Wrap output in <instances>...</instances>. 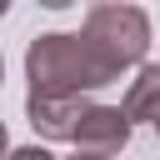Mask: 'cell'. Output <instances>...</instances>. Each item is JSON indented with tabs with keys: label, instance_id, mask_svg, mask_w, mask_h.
I'll use <instances>...</instances> for the list:
<instances>
[{
	"label": "cell",
	"instance_id": "cell-7",
	"mask_svg": "<svg viewBox=\"0 0 160 160\" xmlns=\"http://www.w3.org/2000/svg\"><path fill=\"white\" fill-rule=\"evenodd\" d=\"M0 160H10V130H5V120H0Z\"/></svg>",
	"mask_w": 160,
	"mask_h": 160
},
{
	"label": "cell",
	"instance_id": "cell-3",
	"mask_svg": "<svg viewBox=\"0 0 160 160\" xmlns=\"http://www.w3.org/2000/svg\"><path fill=\"white\" fill-rule=\"evenodd\" d=\"M130 120L120 105H90V115L80 120V135H75V155H90V160H115L125 145H130Z\"/></svg>",
	"mask_w": 160,
	"mask_h": 160
},
{
	"label": "cell",
	"instance_id": "cell-1",
	"mask_svg": "<svg viewBox=\"0 0 160 160\" xmlns=\"http://www.w3.org/2000/svg\"><path fill=\"white\" fill-rule=\"evenodd\" d=\"M125 70L85 35V30H50L35 35L25 50V80L30 95H50V100H90L95 90L115 85Z\"/></svg>",
	"mask_w": 160,
	"mask_h": 160
},
{
	"label": "cell",
	"instance_id": "cell-9",
	"mask_svg": "<svg viewBox=\"0 0 160 160\" xmlns=\"http://www.w3.org/2000/svg\"><path fill=\"white\" fill-rule=\"evenodd\" d=\"M5 10H10V5H5V0H0V15H5Z\"/></svg>",
	"mask_w": 160,
	"mask_h": 160
},
{
	"label": "cell",
	"instance_id": "cell-6",
	"mask_svg": "<svg viewBox=\"0 0 160 160\" xmlns=\"http://www.w3.org/2000/svg\"><path fill=\"white\" fill-rule=\"evenodd\" d=\"M10 160H55L45 145H20V150H10Z\"/></svg>",
	"mask_w": 160,
	"mask_h": 160
},
{
	"label": "cell",
	"instance_id": "cell-5",
	"mask_svg": "<svg viewBox=\"0 0 160 160\" xmlns=\"http://www.w3.org/2000/svg\"><path fill=\"white\" fill-rule=\"evenodd\" d=\"M120 110H125L130 125H135V120H150V125L160 120V65H140V70H135Z\"/></svg>",
	"mask_w": 160,
	"mask_h": 160
},
{
	"label": "cell",
	"instance_id": "cell-10",
	"mask_svg": "<svg viewBox=\"0 0 160 160\" xmlns=\"http://www.w3.org/2000/svg\"><path fill=\"white\" fill-rule=\"evenodd\" d=\"M70 160H90V155H70Z\"/></svg>",
	"mask_w": 160,
	"mask_h": 160
},
{
	"label": "cell",
	"instance_id": "cell-2",
	"mask_svg": "<svg viewBox=\"0 0 160 160\" xmlns=\"http://www.w3.org/2000/svg\"><path fill=\"white\" fill-rule=\"evenodd\" d=\"M80 30H85L120 70L145 65V50H150V15H145L140 5H90Z\"/></svg>",
	"mask_w": 160,
	"mask_h": 160
},
{
	"label": "cell",
	"instance_id": "cell-4",
	"mask_svg": "<svg viewBox=\"0 0 160 160\" xmlns=\"http://www.w3.org/2000/svg\"><path fill=\"white\" fill-rule=\"evenodd\" d=\"M95 100H50V95H25V115L40 140H70L80 135V120L90 115Z\"/></svg>",
	"mask_w": 160,
	"mask_h": 160
},
{
	"label": "cell",
	"instance_id": "cell-8",
	"mask_svg": "<svg viewBox=\"0 0 160 160\" xmlns=\"http://www.w3.org/2000/svg\"><path fill=\"white\" fill-rule=\"evenodd\" d=\"M0 85H5V55H0Z\"/></svg>",
	"mask_w": 160,
	"mask_h": 160
},
{
	"label": "cell",
	"instance_id": "cell-11",
	"mask_svg": "<svg viewBox=\"0 0 160 160\" xmlns=\"http://www.w3.org/2000/svg\"><path fill=\"white\" fill-rule=\"evenodd\" d=\"M155 130H160V120H155Z\"/></svg>",
	"mask_w": 160,
	"mask_h": 160
}]
</instances>
